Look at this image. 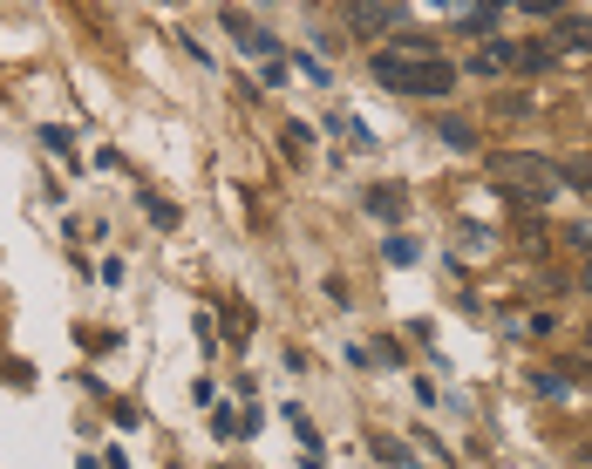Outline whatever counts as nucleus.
<instances>
[{
  "mask_svg": "<svg viewBox=\"0 0 592 469\" xmlns=\"http://www.w3.org/2000/svg\"><path fill=\"white\" fill-rule=\"evenodd\" d=\"M368 68L381 89H402V96H450L456 89V68L443 55H368Z\"/></svg>",
  "mask_w": 592,
  "mask_h": 469,
  "instance_id": "f257e3e1",
  "label": "nucleus"
},
{
  "mask_svg": "<svg viewBox=\"0 0 592 469\" xmlns=\"http://www.w3.org/2000/svg\"><path fill=\"white\" fill-rule=\"evenodd\" d=\"M491 170H497V185H504V191H518L525 204H545V198L558 191V170L545 164V156H525V150H518V156H497Z\"/></svg>",
  "mask_w": 592,
  "mask_h": 469,
  "instance_id": "f03ea898",
  "label": "nucleus"
},
{
  "mask_svg": "<svg viewBox=\"0 0 592 469\" xmlns=\"http://www.w3.org/2000/svg\"><path fill=\"white\" fill-rule=\"evenodd\" d=\"M225 28H231V41H239V48H245V55H260V62L273 68V55H279V41H273L266 28H252V21H245L239 8H225Z\"/></svg>",
  "mask_w": 592,
  "mask_h": 469,
  "instance_id": "7ed1b4c3",
  "label": "nucleus"
},
{
  "mask_svg": "<svg viewBox=\"0 0 592 469\" xmlns=\"http://www.w3.org/2000/svg\"><path fill=\"white\" fill-rule=\"evenodd\" d=\"M354 28H362V35H395L402 8H395V0H354Z\"/></svg>",
  "mask_w": 592,
  "mask_h": 469,
  "instance_id": "20e7f679",
  "label": "nucleus"
},
{
  "mask_svg": "<svg viewBox=\"0 0 592 469\" xmlns=\"http://www.w3.org/2000/svg\"><path fill=\"white\" fill-rule=\"evenodd\" d=\"M402 212H408V191H402V185H375V191H368V218L395 225Z\"/></svg>",
  "mask_w": 592,
  "mask_h": 469,
  "instance_id": "39448f33",
  "label": "nucleus"
},
{
  "mask_svg": "<svg viewBox=\"0 0 592 469\" xmlns=\"http://www.w3.org/2000/svg\"><path fill=\"white\" fill-rule=\"evenodd\" d=\"M552 48H565V55H592V21H585V14H565Z\"/></svg>",
  "mask_w": 592,
  "mask_h": 469,
  "instance_id": "423d86ee",
  "label": "nucleus"
},
{
  "mask_svg": "<svg viewBox=\"0 0 592 469\" xmlns=\"http://www.w3.org/2000/svg\"><path fill=\"white\" fill-rule=\"evenodd\" d=\"M511 62H518L525 75H545V68L558 62V48H552V41H531V48H511Z\"/></svg>",
  "mask_w": 592,
  "mask_h": 469,
  "instance_id": "0eeeda50",
  "label": "nucleus"
},
{
  "mask_svg": "<svg viewBox=\"0 0 592 469\" xmlns=\"http://www.w3.org/2000/svg\"><path fill=\"white\" fill-rule=\"evenodd\" d=\"M511 62V41H483V55H470V75H497Z\"/></svg>",
  "mask_w": 592,
  "mask_h": 469,
  "instance_id": "6e6552de",
  "label": "nucleus"
},
{
  "mask_svg": "<svg viewBox=\"0 0 592 469\" xmlns=\"http://www.w3.org/2000/svg\"><path fill=\"white\" fill-rule=\"evenodd\" d=\"M558 185H572V191H592V156H565Z\"/></svg>",
  "mask_w": 592,
  "mask_h": 469,
  "instance_id": "1a4fd4ad",
  "label": "nucleus"
},
{
  "mask_svg": "<svg viewBox=\"0 0 592 469\" xmlns=\"http://www.w3.org/2000/svg\"><path fill=\"white\" fill-rule=\"evenodd\" d=\"M443 137H450V143L463 150V143H470V137H477V129H470V123H463V116H443Z\"/></svg>",
  "mask_w": 592,
  "mask_h": 469,
  "instance_id": "9d476101",
  "label": "nucleus"
},
{
  "mask_svg": "<svg viewBox=\"0 0 592 469\" xmlns=\"http://www.w3.org/2000/svg\"><path fill=\"white\" fill-rule=\"evenodd\" d=\"M150 218H158V225L171 231V225H177V204H171V198H150Z\"/></svg>",
  "mask_w": 592,
  "mask_h": 469,
  "instance_id": "9b49d317",
  "label": "nucleus"
},
{
  "mask_svg": "<svg viewBox=\"0 0 592 469\" xmlns=\"http://www.w3.org/2000/svg\"><path fill=\"white\" fill-rule=\"evenodd\" d=\"M518 8H531V14H558V0H518Z\"/></svg>",
  "mask_w": 592,
  "mask_h": 469,
  "instance_id": "f8f14e48",
  "label": "nucleus"
},
{
  "mask_svg": "<svg viewBox=\"0 0 592 469\" xmlns=\"http://www.w3.org/2000/svg\"><path fill=\"white\" fill-rule=\"evenodd\" d=\"M585 293H592V258H585Z\"/></svg>",
  "mask_w": 592,
  "mask_h": 469,
  "instance_id": "ddd939ff",
  "label": "nucleus"
},
{
  "mask_svg": "<svg viewBox=\"0 0 592 469\" xmlns=\"http://www.w3.org/2000/svg\"><path fill=\"white\" fill-rule=\"evenodd\" d=\"M585 347H592V327H585Z\"/></svg>",
  "mask_w": 592,
  "mask_h": 469,
  "instance_id": "4468645a",
  "label": "nucleus"
}]
</instances>
